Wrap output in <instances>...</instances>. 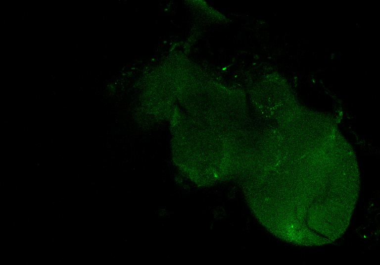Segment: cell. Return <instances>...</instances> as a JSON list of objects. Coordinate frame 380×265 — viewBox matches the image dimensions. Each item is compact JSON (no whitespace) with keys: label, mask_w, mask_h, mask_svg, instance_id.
<instances>
[{"label":"cell","mask_w":380,"mask_h":265,"mask_svg":"<svg viewBox=\"0 0 380 265\" xmlns=\"http://www.w3.org/2000/svg\"><path fill=\"white\" fill-rule=\"evenodd\" d=\"M340 148H283L265 171L256 201L257 216L270 232L305 247L343 235L360 183L353 159Z\"/></svg>","instance_id":"1"}]
</instances>
